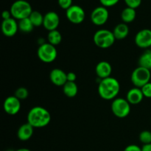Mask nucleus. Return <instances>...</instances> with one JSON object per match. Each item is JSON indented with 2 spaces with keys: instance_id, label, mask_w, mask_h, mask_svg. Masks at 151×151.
Segmentation results:
<instances>
[{
  "instance_id": "nucleus-35",
  "label": "nucleus",
  "mask_w": 151,
  "mask_h": 151,
  "mask_svg": "<svg viewBox=\"0 0 151 151\" xmlns=\"http://www.w3.org/2000/svg\"><path fill=\"white\" fill-rule=\"evenodd\" d=\"M15 151H31V150H29V149H27V148H19Z\"/></svg>"
},
{
  "instance_id": "nucleus-11",
  "label": "nucleus",
  "mask_w": 151,
  "mask_h": 151,
  "mask_svg": "<svg viewBox=\"0 0 151 151\" xmlns=\"http://www.w3.org/2000/svg\"><path fill=\"white\" fill-rule=\"evenodd\" d=\"M4 112L9 115H16L21 109V100L15 95L9 96L4 100L3 103Z\"/></svg>"
},
{
  "instance_id": "nucleus-9",
  "label": "nucleus",
  "mask_w": 151,
  "mask_h": 151,
  "mask_svg": "<svg viewBox=\"0 0 151 151\" xmlns=\"http://www.w3.org/2000/svg\"><path fill=\"white\" fill-rule=\"evenodd\" d=\"M109 18V10L102 5L95 7L91 13V21L96 26L104 25L108 22Z\"/></svg>"
},
{
  "instance_id": "nucleus-33",
  "label": "nucleus",
  "mask_w": 151,
  "mask_h": 151,
  "mask_svg": "<svg viewBox=\"0 0 151 151\" xmlns=\"http://www.w3.org/2000/svg\"><path fill=\"white\" fill-rule=\"evenodd\" d=\"M12 17V14L10 13V10H4L2 12V19L3 20H7V19H11Z\"/></svg>"
},
{
  "instance_id": "nucleus-31",
  "label": "nucleus",
  "mask_w": 151,
  "mask_h": 151,
  "mask_svg": "<svg viewBox=\"0 0 151 151\" xmlns=\"http://www.w3.org/2000/svg\"><path fill=\"white\" fill-rule=\"evenodd\" d=\"M123 151H142V147L137 145H129L124 149Z\"/></svg>"
},
{
  "instance_id": "nucleus-2",
  "label": "nucleus",
  "mask_w": 151,
  "mask_h": 151,
  "mask_svg": "<svg viewBox=\"0 0 151 151\" xmlns=\"http://www.w3.org/2000/svg\"><path fill=\"white\" fill-rule=\"evenodd\" d=\"M27 122L34 128L47 126L51 121V115L49 111L41 106H35L29 111L27 116Z\"/></svg>"
},
{
  "instance_id": "nucleus-27",
  "label": "nucleus",
  "mask_w": 151,
  "mask_h": 151,
  "mask_svg": "<svg viewBox=\"0 0 151 151\" xmlns=\"http://www.w3.org/2000/svg\"><path fill=\"white\" fill-rule=\"evenodd\" d=\"M124 1L126 4L127 7L137 9L141 5L142 0H124Z\"/></svg>"
},
{
  "instance_id": "nucleus-37",
  "label": "nucleus",
  "mask_w": 151,
  "mask_h": 151,
  "mask_svg": "<svg viewBox=\"0 0 151 151\" xmlns=\"http://www.w3.org/2000/svg\"><path fill=\"white\" fill-rule=\"evenodd\" d=\"M150 50H151V48H150Z\"/></svg>"
},
{
  "instance_id": "nucleus-23",
  "label": "nucleus",
  "mask_w": 151,
  "mask_h": 151,
  "mask_svg": "<svg viewBox=\"0 0 151 151\" xmlns=\"http://www.w3.org/2000/svg\"><path fill=\"white\" fill-rule=\"evenodd\" d=\"M18 24H19V30L22 32H25V33L32 32L33 30V28L35 27L29 18L19 20Z\"/></svg>"
},
{
  "instance_id": "nucleus-22",
  "label": "nucleus",
  "mask_w": 151,
  "mask_h": 151,
  "mask_svg": "<svg viewBox=\"0 0 151 151\" xmlns=\"http://www.w3.org/2000/svg\"><path fill=\"white\" fill-rule=\"evenodd\" d=\"M47 40L48 43L51 44L53 46H57L60 44L62 41L61 33L58 29L55 30L50 31L47 35Z\"/></svg>"
},
{
  "instance_id": "nucleus-32",
  "label": "nucleus",
  "mask_w": 151,
  "mask_h": 151,
  "mask_svg": "<svg viewBox=\"0 0 151 151\" xmlns=\"http://www.w3.org/2000/svg\"><path fill=\"white\" fill-rule=\"evenodd\" d=\"M77 80V75L75 72H68L67 73V81L69 82H75Z\"/></svg>"
},
{
  "instance_id": "nucleus-17",
  "label": "nucleus",
  "mask_w": 151,
  "mask_h": 151,
  "mask_svg": "<svg viewBox=\"0 0 151 151\" xmlns=\"http://www.w3.org/2000/svg\"><path fill=\"white\" fill-rule=\"evenodd\" d=\"M34 133V128L28 122L23 124L19 127L17 131V137L19 140L25 142L29 140L32 137Z\"/></svg>"
},
{
  "instance_id": "nucleus-1",
  "label": "nucleus",
  "mask_w": 151,
  "mask_h": 151,
  "mask_svg": "<svg viewBox=\"0 0 151 151\" xmlns=\"http://www.w3.org/2000/svg\"><path fill=\"white\" fill-rule=\"evenodd\" d=\"M97 91L100 97L103 100H114L120 91V84L116 78L109 77L100 81Z\"/></svg>"
},
{
  "instance_id": "nucleus-24",
  "label": "nucleus",
  "mask_w": 151,
  "mask_h": 151,
  "mask_svg": "<svg viewBox=\"0 0 151 151\" xmlns=\"http://www.w3.org/2000/svg\"><path fill=\"white\" fill-rule=\"evenodd\" d=\"M44 16L42 15V13H40L39 11H37V10H33L32 12V13L29 16V19H30L31 22L32 23L34 27H38L42 25L44 23Z\"/></svg>"
},
{
  "instance_id": "nucleus-14",
  "label": "nucleus",
  "mask_w": 151,
  "mask_h": 151,
  "mask_svg": "<svg viewBox=\"0 0 151 151\" xmlns=\"http://www.w3.org/2000/svg\"><path fill=\"white\" fill-rule=\"evenodd\" d=\"M50 79L52 83L57 86H62L67 82V73L62 69L55 68L52 69L50 73Z\"/></svg>"
},
{
  "instance_id": "nucleus-19",
  "label": "nucleus",
  "mask_w": 151,
  "mask_h": 151,
  "mask_svg": "<svg viewBox=\"0 0 151 151\" xmlns=\"http://www.w3.org/2000/svg\"><path fill=\"white\" fill-rule=\"evenodd\" d=\"M136 17H137L136 9L131 8V7H126L122 10L121 13V19L123 23H131L135 20Z\"/></svg>"
},
{
  "instance_id": "nucleus-20",
  "label": "nucleus",
  "mask_w": 151,
  "mask_h": 151,
  "mask_svg": "<svg viewBox=\"0 0 151 151\" xmlns=\"http://www.w3.org/2000/svg\"><path fill=\"white\" fill-rule=\"evenodd\" d=\"M63 92L66 97H75L78 94V86L75 82H67L63 86Z\"/></svg>"
},
{
  "instance_id": "nucleus-3",
  "label": "nucleus",
  "mask_w": 151,
  "mask_h": 151,
  "mask_svg": "<svg viewBox=\"0 0 151 151\" xmlns=\"http://www.w3.org/2000/svg\"><path fill=\"white\" fill-rule=\"evenodd\" d=\"M10 11L12 14V17L16 20L19 21L29 18L33 10L32 6L28 1L25 0H16L12 4Z\"/></svg>"
},
{
  "instance_id": "nucleus-25",
  "label": "nucleus",
  "mask_w": 151,
  "mask_h": 151,
  "mask_svg": "<svg viewBox=\"0 0 151 151\" xmlns=\"http://www.w3.org/2000/svg\"><path fill=\"white\" fill-rule=\"evenodd\" d=\"M139 139L143 145L151 144V131H143L139 135Z\"/></svg>"
},
{
  "instance_id": "nucleus-18",
  "label": "nucleus",
  "mask_w": 151,
  "mask_h": 151,
  "mask_svg": "<svg viewBox=\"0 0 151 151\" xmlns=\"http://www.w3.org/2000/svg\"><path fill=\"white\" fill-rule=\"evenodd\" d=\"M113 33L116 40L125 39L129 34V27L127 24L123 22L118 24L114 29Z\"/></svg>"
},
{
  "instance_id": "nucleus-10",
  "label": "nucleus",
  "mask_w": 151,
  "mask_h": 151,
  "mask_svg": "<svg viewBox=\"0 0 151 151\" xmlns=\"http://www.w3.org/2000/svg\"><path fill=\"white\" fill-rule=\"evenodd\" d=\"M134 41L136 45L139 48L145 50L151 48V29H142L139 30L136 35Z\"/></svg>"
},
{
  "instance_id": "nucleus-6",
  "label": "nucleus",
  "mask_w": 151,
  "mask_h": 151,
  "mask_svg": "<svg viewBox=\"0 0 151 151\" xmlns=\"http://www.w3.org/2000/svg\"><path fill=\"white\" fill-rule=\"evenodd\" d=\"M150 78L151 72L150 69L138 66L132 72L131 81L134 86L141 88L147 83L150 82Z\"/></svg>"
},
{
  "instance_id": "nucleus-13",
  "label": "nucleus",
  "mask_w": 151,
  "mask_h": 151,
  "mask_svg": "<svg viewBox=\"0 0 151 151\" xmlns=\"http://www.w3.org/2000/svg\"><path fill=\"white\" fill-rule=\"evenodd\" d=\"M19 30V24L17 21L13 18L3 20L1 23V32L6 37H13Z\"/></svg>"
},
{
  "instance_id": "nucleus-7",
  "label": "nucleus",
  "mask_w": 151,
  "mask_h": 151,
  "mask_svg": "<svg viewBox=\"0 0 151 151\" xmlns=\"http://www.w3.org/2000/svg\"><path fill=\"white\" fill-rule=\"evenodd\" d=\"M37 55L40 60L44 63H52L55 60L58 56L57 49L50 43L40 44L37 51Z\"/></svg>"
},
{
  "instance_id": "nucleus-26",
  "label": "nucleus",
  "mask_w": 151,
  "mask_h": 151,
  "mask_svg": "<svg viewBox=\"0 0 151 151\" xmlns=\"http://www.w3.org/2000/svg\"><path fill=\"white\" fill-rule=\"evenodd\" d=\"M14 95L19 100H23L27 98L28 95H29V91L25 87H19L16 90Z\"/></svg>"
},
{
  "instance_id": "nucleus-29",
  "label": "nucleus",
  "mask_w": 151,
  "mask_h": 151,
  "mask_svg": "<svg viewBox=\"0 0 151 151\" xmlns=\"http://www.w3.org/2000/svg\"><path fill=\"white\" fill-rule=\"evenodd\" d=\"M142 91L145 97L147 98H151V82L147 83V84L141 88Z\"/></svg>"
},
{
  "instance_id": "nucleus-34",
  "label": "nucleus",
  "mask_w": 151,
  "mask_h": 151,
  "mask_svg": "<svg viewBox=\"0 0 151 151\" xmlns=\"http://www.w3.org/2000/svg\"><path fill=\"white\" fill-rule=\"evenodd\" d=\"M142 151H151V144L143 145L142 147Z\"/></svg>"
},
{
  "instance_id": "nucleus-16",
  "label": "nucleus",
  "mask_w": 151,
  "mask_h": 151,
  "mask_svg": "<svg viewBox=\"0 0 151 151\" xmlns=\"http://www.w3.org/2000/svg\"><path fill=\"white\" fill-rule=\"evenodd\" d=\"M144 97L141 88L134 87L128 91L125 99L131 105H137L142 101Z\"/></svg>"
},
{
  "instance_id": "nucleus-28",
  "label": "nucleus",
  "mask_w": 151,
  "mask_h": 151,
  "mask_svg": "<svg viewBox=\"0 0 151 151\" xmlns=\"http://www.w3.org/2000/svg\"><path fill=\"white\" fill-rule=\"evenodd\" d=\"M72 2H73L72 0H58V3L60 8L65 10H68L69 7L73 5Z\"/></svg>"
},
{
  "instance_id": "nucleus-36",
  "label": "nucleus",
  "mask_w": 151,
  "mask_h": 151,
  "mask_svg": "<svg viewBox=\"0 0 151 151\" xmlns=\"http://www.w3.org/2000/svg\"><path fill=\"white\" fill-rule=\"evenodd\" d=\"M7 151H13V150H7Z\"/></svg>"
},
{
  "instance_id": "nucleus-21",
  "label": "nucleus",
  "mask_w": 151,
  "mask_h": 151,
  "mask_svg": "<svg viewBox=\"0 0 151 151\" xmlns=\"http://www.w3.org/2000/svg\"><path fill=\"white\" fill-rule=\"evenodd\" d=\"M138 63L139 66H142L151 70V50L149 49L146 50L141 55L139 58Z\"/></svg>"
},
{
  "instance_id": "nucleus-30",
  "label": "nucleus",
  "mask_w": 151,
  "mask_h": 151,
  "mask_svg": "<svg viewBox=\"0 0 151 151\" xmlns=\"http://www.w3.org/2000/svg\"><path fill=\"white\" fill-rule=\"evenodd\" d=\"M119 0H100L101 5L106 7V8L116 5V4L119 3Z\"/></svg>"
},
{
  "instance_id": "nucleus-12",
  "label": "nucleus",
  "mask_w": 151,
  "mask_h": 151,
  "mask_svg": "<svg viewBox=\"0 0 151 151\" xmlns=\"http://www.w3.org/2000/svg\"><path fill=\"white\" fill-rule=\"evenodd\" d=\"M60 24V17L56 12H47L44 16V23L43 27L47 31L55 30Z\"/></svg>"
},
{
  "instance_id": "nucleus-5",
  "label": "nucleus",
  "mask_w": 151,
  "mask_h": 151,
  "mask_svg": "<svg viewBox=\"0 0 151 151\" xmlns=\"http://www.w3.org/2000/svg\"><path fill=\"white\" fill-rule=\"evenodd\" d=\"M111 109L114 115L120 119L127 117L131 113V104L126 99L122 97H116L113 100Z\"/></svg>"
},
{
  "instance_id": "nucleus-15",
  "label": "nucleus",
  "mask_w": 151,
  "mask_h": 151,
  "mask_svg": "<svg viewBox=\"0 0 151 151\" xmlns=\"http://www.w3.org/2000/svg\"><path fill=\"white\" fill-rule=\"evenodd\" d=\"M95 72L97 76L100 79H106V78L111 77L112 73V66L109 62L103 61L99 62L95 67Z\"/></svg>"
},
{
  "instance_id": "nucleus-8",
  "label": "nucleus",
  "mask_w": 151,
  "mask_h": 151,
  "mask_svg": "<svg viewBox=\"0 0 151 151\" xmlns=\"http://www.w3.org/2000/svg\"><path fill=\"white\" fill-rule=\"evenodd\" d=\"M66 19L74 24H80L85 20L86 13L81 6L73 4L66 10Z\"/></svg>"
},
{
  "instance_id": "nucleus-4",
  "label": "nucleus",
  "mask_w": 151,
  "mask_h": 151,
  "mask_svg": "<svg viewBox=\"0 0 151 151\" xmlns=\"http://www.w3.org/2000/svg\"><path fill=\"white\" fill-rule=\"evenodd\" d=\"M93 41L94 44L100 49H108L114 44L116 38L113 32L109 29H101L94 34Z\"/></svg>"
}]
</instances>
